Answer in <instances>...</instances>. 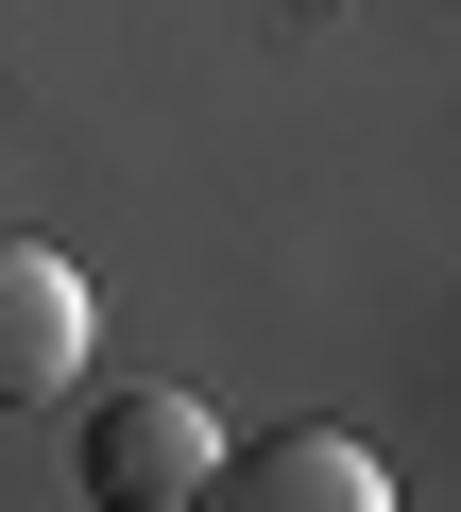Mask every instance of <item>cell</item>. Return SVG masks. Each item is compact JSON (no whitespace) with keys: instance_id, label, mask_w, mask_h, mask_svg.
I'll use <instances>...</instances> for the list:
<instances>
[{"instance_id":"obj_3","label":"cell","mask_w":461,"mask_h":512,"mask_svg":"<svg viewBox=\"0 0 461 512\" xmlns=\"http://www.w3.org/2000/svg\"><path fill=\"white\" fill-rule=\"evenodd\" d=\"M86 274H69V256L52 239H0V410H35V393H69L86 376Z\"/></svg>"},{"instance_id":"obj_1","label":"cell","mask_w":461,"mask_h":512,"mask_svg":"<svg viewBox=\"0 0 461 512\" xmlns=\"http://www.w3.org/2000/svg\"><path fill=\"white\" fill-rule=\"evenodd\" d=\"M205 461H222V410L205 393H103L86 410V495L103 512H188Z\"/></svg>"},{"instance_id":"obj_2","label":"cell","mask_w":461,"mask_h":512,"mask_svg":"<svg viewBox=\"0 0 461 512\" xmlns=\"http://www.w3.org/2000/svg\"><path fill=\"white\" fill-rule=\"evenodd\" d=\"M205 495H222V512H393V478H376V444H359V427L222 444V461H205Z\"/></svg>"}]
</instances>
